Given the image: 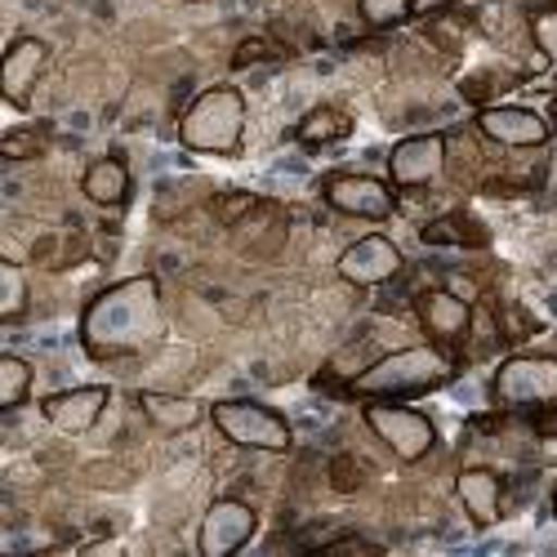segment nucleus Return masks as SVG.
Wrapping results in <instances>:
<instances>
[{
  "mask_svg": "<svg viewBox=\"0 0 557 557\" xmlns=\"http://www.w3.org/2000/svg\"><path fill=\"white\" fill-rule=\"evenodd\" d=\"M81 188H85V197L95 206H121L129 197V170L116 157H103V161H95L85 170Z\"/></svg>",
  "mask_w": 557,
  "mask_h": 557,
  "instance_id": "17",
  "label": "nucleus"
},
{
  "mask_svg": "<svg viewBox=\"0 0 557 557\" xmlns=\"http://www.w3.org/2000/svg\"><path fill=\"white\" fill-rule=\"evenodd\" d=\"M535 433L557 437V406H553V410H544V414H535Z\"/></svg>",
  "mask_w": 557,
  "mask_h": 557,
  "instance_id": "29",
  "label": "nucleus"
},
{
  "mask_svg": "<svg viewBox=\"0 0 557 557\" xmlns=\"http://www.w3.org/2000/svg\"><path fill=\"white\" fill-rule=\"evenodd\" d=\"M401 250L388 237H361L339 255V276L348 286H384L401 272Z\"/></svg>",
  "mask_w": 557,
  "mask_h": 557,
  "instance_id": "9",
  "label": "nucleus"
},
{
  "mask_svg": "<svg viewBox=\"0 0 557 557\" xmlns=\"http://www.w3.org/2000/svg\"><path fill=\"white\" fill-rule=\"evenodd\" d=\"M210 420H214V429H219L232 446H246V450L282 455V450H290V442H295L286 414H276V410L263 406V401H246V397L219 401V406L210 410Z\"/></svg>",
  "mask_w": 557,
  "mask_h": 557,
  "instance_id": "4",
  "label": "nucleus"
},
{
  "mask_svg": "<svg viewBox=\"0 0 557 557\" xmlns=\"http://www.w3.org/2000/svg\"><path fill=\"white\" fill-rule=\"evenodd\" d=\"M495 401L508 410H531L557 401V357H508L491 384Z\"/></svg>",
  "mask_w": 557,
  "mask_h": 557,
  "instance_id": "5",
  "label": "nucleus"
},
{
  "mask_svg": "<svg viewBox=\"0 0 557 557\" xmlns=\"http://www.w3.org/2000/svg\"><path fill=\"white\" fill-rule=\"evenodd\" d=\"M27 388H32V366L23 357H0V406L5 410L23 406Z\"/></svg>",
  "mask_w": 557,
  "mask_h": 557,
  "instance_id": "20",
  "label": "nucleus"
},
{
  "mask_svg": "<svg viewBox=\"0 0 557 557\" xmlns=\"http://www.w3.org/2000/svg\"><path fill=\"white\" fill-rule=\"evenodd\" d=\"M45 63H50V45H45V40L18 36V40L10 45L5 63H0V85H5V99H10L14 108L27 103V95H32V85L40 81Z\"/></svg>",
  "mask_w": 557,
  "mask_h": 557,
  "instance_id": "12",
  "label": "nucleus"
},
{
  "mask_svg": "<svg viewBox=\"0 0 557 557\" xmlns=\"http://www.w3.org/2000/svg\"><path fill=\"white\" fill-rule=\"evenodd\" d=\"M508 85V76H499V72H473V76H463V99H469V103H486L491 95H495V89H504Z\"/></svg>",
  "mask_w": 557,
  "mask_h": 557,
  "instance_id": "26",
  "label": "nucleus"
},
{
  "mask_svg": "<svg viewBox=\"0 0 557 557\" xmlns=\"http://www.w3.org/2000/svg\"><path fill=\"white\" fill-rule=\"evenodd\" d=\"M103 406H108V388L103 384L67 388V393H54L50 401H45V420H50L59 433H89L99 424Z\"/></svg>",
  "mask_w": 557,
  "mask_h": 557,
  "instance_id": "13",
  "label": "nucleus"
},
{
  "mask_svg": "<svg viewBox=\"0 0 557 557\" xmlns=\"http://www.w3.org/2000/svg\"><path fill=\"white\" fill-rule=\"evenodd\" d=\"M366 424L375 429V437L406 463L424 459L433 446H437V429L424 410H410V406H397V401H375L366 406Z\"/></svg>",
  "mask_w": 557,
  "mask_h": 557,
  "instance_id": "6",
  "label": "nucleus"
},
{
  "mask_svg": "<svg viewBox=\"0 0 557 557\" xmlns=\"http://www.w3.org/2000/svg\"><path fill=\"white\" fill-rule=\"evenodd\" d=\"M357 10L366 27H397L401 18H410V0H357Z\"/></svg>",
  "mask_w": 557,
  "mask_h": 557,
  "instance_id": "21",
  "label": "nucleus"
},
{
  "mask_svg": "<svg viewBox=\"0 0 557 557\" xmlns=\"http://www.w3.org/2000/svg\"><path fill=\"white\" fill-rule=\"evenodd\" d=\"M0 282H5V304H0V312H5V321H14L27 308V276L18 263H5L0 268Z\"/></svg>",
  "mask_w": 557,
  "mask_h": 557,
  "instance_id": "22",
  "label": "nucleus"
},
{
  "mask_svg": "<svg viewBox=\"0 0 557 557\" xmlns=\"http://www.w3.org/2000/svg\"><path fill=\"white\" fill-rule=\"evenodd\" d=\"M553 513H557V491H553Z\"/></svg>",
  "mask_w": 557,
  "mask_h": 557,
  "instance_id": "31",
  "label": "nucleus"
},
{
  "mask_svg": "<svg viewBox=\"0 0 557 557\" xmlns=\"http://www.w3.org/2000/svg\"><path fill=\"white\" fill-rule=\"evenodd\" d=\"M326 201L339 210V214H352V219H388L393 214V193L388 183L370 178V174H335L326 178Z\"/></svg>",
  "mask_w": 557,
  "mask_h": 557,
  "instance_id": "10",
  "label": "nucleus"
},
{
  "mask_svg": "<svg viewBox=\"0 0 557 557\" xmlns=\"http://www.w3.org/2000/svg\"><path fill=\"white\" fill-rule=\"evenodd\" d=\"M455 375V361L442 348H397L380 361H370L352 380V393L375 397V401H401L442 388Z\"/></svg>",
  "mask_w": 557,
  "mask_h": 557,
  "instance_id": "2",
  "label": "nucleus"
},
{
  "mask_svg": "<svg viewBox=\"0 0 557 557\" xmlns=\"http://www.w3.org/2000/svg\"><path fill=\"white\" fill-rule=\"evenodd\" d=\"M326 478H331V486H335V491H344V495H348V491H357V486L366 482V469H361V463H357L352 455H335V459H331V469H326Z\"/></svg>",
  "mask_w": 557,
  "mask_h": 557,
  "instance_id": "25",
  "label": "nucleus"
},
{
  "mask_svg": "<svg viewBox=\"0 0 557 557\" xmlns=\"http://www.w3.org/2000/svg\"><path fill=\"white\" fill-rule=\"evenodd\" d=\"M450 0H410V14H420V18H429V14H437V10H446Z\"/></svg>",
  "mask_w": 557,
  "mask_h": 557,
  "instance_id": "30",
  "label": "nucleus"
},
{
  "mask_svg": "<svg viewBox=\"0 0 557 557\" xmlns=\"http://www.w3.org/2000/svg\"><path fill=\"white\" fill-rule=\"evenodd\" d=\"M85 348L95 357H125L161 335V299L152 276H129L89 304L81 321Z\"/></svg>",
  "mask_w": 557,
  "mask_h": 557,
  "instance_id": "1",
  "label": "nucleus"
},
{
  "mask_svg": "<svg viewBox=\"0 0 557 557\" xmlns=\"http://www.w3.org/2000/svg\"><path fill=\"white\" fill-rule=\"evenodd\" d=\"M455 486H459L463 513H469L478 527H491V522L499 518V499H504L499 473H491V469H463Z\"/></svg>",
  "mask_w": 557,
  "mask_h": 557,
  "instance_id": "15",
  "label": "nucleus"
},
{
  "mask_svg": "<svg viewBox=\"0 0 557 557\" xmlns=\"http://www.w3.org/2000/svg\"><path fill=\"white\" fill-rule=\"evenodd\" d=\"M268 59H282V50H276L272 40H242V45H237V54H232V63H237V67L268 63Z\"/></svg>",
  "mask_w": 557,
  "mask_h": 557,
  "instance_id": "28",
  "label": "nucleus"
},
{
  "mask_svg": "<svg viewBox=\"0 0 557 557\" xmlns=\"http://www.w3.org/2000/svg\"><path fill=\"white\" fill-rule=\"evenodd\" d=\"M246 129V99L232 85H214L183 112L178 138L193 152H237Z\"/></svg>",
  "mask_w": 557,
  "mask_h": 557,
  "instance_id": "3",
  "label": "nucleus"
},
{
  "mask_svg": "<svg viewBox=\"0 0 557 557\" xmlns=\"http://www.w3.org/2000/svg\"><path fill=\"white\" fill-rule=\"evenodd\" d=\"M446 170V138L442 134H414L401 138L388 157V174L397 188H424Z\"/></svg>",
  "mask_w": 557,
  "mask_h": 557,
  "instance_id": "8",
  "label": "nucleus"
},
{
  "mask_svg": "<svg viewBox=\"0 0 557 557\" xmlns=\"http://www.w3.org/2000/svg\"><path fill=\"white\" fill-rule=\"evenodd\" d=\"M531 36H535V45L544 50V59H557V10H540L531 18Z\"/></svg>",
  "mask_w": 557,
  "mask_h": 557,
  "instance_id": "27",
  "label": "nucleus"
},
{
  "mask_svg": "<svg viewBox=\"0 0 557 557\" xmlns=\"http://www.w3.org/2000/svg\"><path fill=\"white\" fill-rule=\"evenodd\" d=\"M478 129L504 148H544L548 144V125L531 108H482Z\"/></svg>",
  "mask_w": 557,
  "mask_h": 557,
  "instance_id": "11",
  "label": "nucleus"
},
{
  "mask_svg": "<svg viewBox=\"0 0 557 557\" xmlns=\"http://www.w3.org/2000/svg\"><path fill=\"white\" fill-rule=\"evenodd\" d=\"M420 321H424V331L437 344H455V339L469 335L473 308H469V299L455 295V290H429V295H420Z\"/></svg>",
  "mask_w": 557,
  "mask_h": 557,
  "instance_id": "14",
  "label": "nucleus"
},
{
  "mask_svg": "<svg viewBox=\"0 0 557 557\" xmlns=\"http://www.w3.org/2000/svg\"><path fill=\"white\" fill-rule=\"evenodd\" d=\"M10 161H27V157H40L45 152V129H14L5 134V144H0Z\"/></svg>",
  "mask_w": 557,
  "mask_h": 557,
  "instance_id": "24",
  "label": "nucleus"
},
{
  "mask_svg": "<svg viewBox=\"0 0 557 557\" xmlns=\"http://www.w3.org/2000/svg\"><path fill=\"white\" fill-rule=\"evenodd\" d=\"M144 414L161 429V433H188L201 420V406L193 397H170V393H144L138 397Z\"/></svg>",
  "mask_w": 557,
  "mask_h": 557,
  "instance_id": "16",
  "label": "nucleus"
},
{
  "mask_svg": "<svg viewBox=\"0 0 557 557\" xmlns=\"http://www.w3.org/2000/svg\"><path fill=\"white\" fill-rule=\"evenodd\" d=\"M553 116H557V112H553Z\"/></svg>",
  "mask_w": 557,
  "mask_h": 557,
  "instance_id": "32",
  "label": "nucleus"
},
{
  "mask_svg": "<svg viewBox=\"0 0 557 557\" xmlns=\"http://www.w3.org/2000/svg\"><path fill=\"white\" fill-rule=\"evenodd\" d=\"M352 129V116L339 112V108H317L299 121V144L308 148H326V144H339V138H348Z\"/></svg>",
  "mask_w": 557,
  "mask_h": 557,
  "instance_id": "19",
  "label": "nucleus"
},
{
  "mask_svg": "<svg viewBox=\"0 0 557 557\" xmlns=\"http://www.w3.org/2000/svg\"><path fill=\"white\" fill-rule=\"evenodd\" d=\"M255 206H259L255 193H223V197L214 201V219H219L223 227H237L246 214H255Z\"/></svg>",
  "mask_w": 557,
  "mask_h": 557,
  "instance_id": "23",
  "label": "nucleus"
},
{
  "mask_svg": "<svg viewBox=\"0 0 557 557\" xmlns=\"http://www.w3.org/2000/svg\"><path fill=\"white\" fill-rule=\"evenodd\" d=\"M424 242L429 246H486V227L473 219V214H442L433 223H424Z\"/></svg>",
  "mask_w": 557,
  "mask_h": 557,
  "instance_id": "18",
  "label": "nucleus"
},
{
  "mask_svg": "<svg viewBox=\"0 0 557 557\" xmlns=\"http://www.w3.org/2000/svg\"><path fill=\"white\" fill-rule=\"evenodd\" d=\"M255 531H259V513H255L246 499H214L206 522H201L197 548L206 557H227V553L246 548L255 540Z\"/></svg>",
  "mask_w": 557,
  "mask_h": 557,
  "instance_id": "7",
  "label": "nucleus"
}]
</instances>
